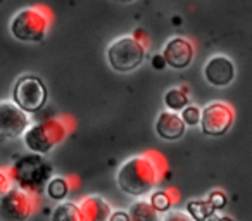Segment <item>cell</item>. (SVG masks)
Segmentation results:
<instances>
[{"label":"cell","instance_id":"obj_1","mask_svg":"<svg viewBox=\"0 0 252 221\" xmlns=\"http://www.w3.org/2000/svg\"><path fill=\"white\" fill-rule=\"evenodd\" d=\"M168 171L166 159L159 152H144L128 158L116 171V183L126 195L144 197L151 193Z\"/></svg>","mask_w":252,"mask_h":221},{"label":"cell","instance_id":"obj_2","mask_svg":"<svg viewBox=\"0 0 252 221\" xmlns=\"http://www.w3.org/2000/svg\"><path fill=\"white\" fill-rule=\"evenodd\" d=\"M73 130L74 120L67 116H52L30 125L23 133V142L30 152L45 156L63 144Z\"/></svg>","mask_w":252,"mask_h":221},{"label":"cell","instance_id":"obj_3","mask_svg":"<svg viewBox=\"0 0 252 221\" xmlns=\"http://www.w3.org/2000/svg\"><path fill=\"white\" fill-rule=\"evenodd\" d=\"M7 171L16 187L40 197L50 176H54V166L45 156L30 152L19 156L11 168H7Z\"/></svg>","mask_w":252,"mask_h":221},{"label":"cell","instance_id":"obj_4","mask_svg":"<svg viewBox=\"0 0 252 221\" xmlns=\"http://www.w3.org/2000/svg\"><path fill=\"white\" fill-rule=\"evenodd\" d=\"M52 12L45 5L23 7L12 16L9 23L11 35L25 43H40L45 40L52 26Z\"/></svg>","mask_w":252,"mask_h":221},{"label":"cell","instance_id":"obj_5","mask_svg":"<svg viewBox=\"0 0 252 221\" xmlns=\"http://www.w3.org/2000/svg\"><path fill=\"white\" fill-rule=\"evenodd\" d=\"M147 47L142 45L133 35H125L112 40L107 47V63L118 73H131L144 64Z\"/></svg>","mask_w":252,"mask_h":221},{"label":"cell","instance_id":"obj_6","mask_svg":"<svg viewBox=\"0 0 252 221\" xmlns=\"http://www.w3.org/2000/svg\"><path fill=\"white\" fill-rule=\"evenodd\" d=\"M38 209V195L12 185L0 199V218L5 221H26Z\"/></svg>","mask_w":252,"mask_h":221},{"label":"cell","instance_id":"obj_7","mask_svg":"<svg viewBox=\"0 0 252 221\" xmlns=\"http://www.w3.org/2000/svg\"><path fill=\"white\" fill-rule=\"evenodd\" d=\"M47 87L38 76H21L14 83L12 102L21 107L25 113H38L47 104Z\"/></svg>","mask_w":252,"mask_h":221},{"label":"cell","instance_id":"obj_8","mask_svg":"<svg viewBox=\"0 0 252 221\" xmlns=\"http://www.w3.org/2000/svg\"><path fill=\"white\" fill-rule=\"evenodd\" d=\"M235 121V109L228 102H211L200 109L199 126L207 137H223L230 131Z\"/></svg>","mask_w":252,"mask_h":221},{"label":"cell","instance_id":"obj_9","mask_svg":"<svg viewBox=\"0 0 252 221\" xmlns=\"http://www.w3.org/2000/svg\"><path fill=\"white\" fill-rule=\"evenodd\" d=\"M32 118L12 100H0V142L23 137Z\"/></svg>","mask_w":252,"mask_h":221},{"label":"cell","instance_id":"obj_10","mask_svg":"<svg viewBox=\"0 0 252 221\" xmlns=\"http://www.w3.org/2000/svg\"><path fill=\"white\" fill-rule=\"evenodd\" d=\"M161 56L166 66L173 69H185L192 64L195 56V45L187 36H171L169 40H166Z\"/></svg>","mask_w":252,"mask_h":221},{"label":"cell","instance_id":"obj_11","mask_svg":"<svg viewBox=\"0 0 252 221\" xmlns=\"http://www.w3.org/2000/svg\"><path fill=\"white\" fill-rule=\"evenodd\" d=\"M235 64L228 56L223 54H216V56L209 57L204 66V78L209 85L216 88H224L228 85H231V81L235 80Z\"/></svg>","mask_w":252,"mask_h":221},{"label":"cell","instance_id":"obj_12","mask_svg":"<svg viewBox=\"0 0 252 221\" xmlns=\"http://www.w3.org/2000/svg\"><path fill=\"white\" fill-rule=\"evenodd\" d=\"M187 125L183 123L180 113H173V111H162L159 113V116L156 118V133L162 140H180L185 135Z\"/></svg>","mask_w":252,"mask_h":221},{"label":"cell","instance_id":"obj_13","mask_svg":"<svg viewBox=\"0 0 252 221\" xmlns=\"http://www.w3.org/2000/svg\"><path fill=\"white\" fill-rule=\"evenodd\" d=\"M81 221H107L112 213V206L102 195H87L78 202Z\"/></svg>","mask_w":252,"mask_h":221},{"label":"cell","instance_id":"obj_14","mask_svg":"<svg viewBox=\"0 0 252 221\" xmlns=\"http://www.w3.org/2000/svg\"><path fill=\"white\" fill-rule=\"evenodd\" d=\"M128 218L130 221H159L161 220V213L154 209L149 199L144 197H138L137 200L131 202V206L128 207Z\"/></svg>","mask_w":252,"mask_h":221},{"label":"cell","instance_id":"obj_15","mask_svg":"<svg viewBox=\"0 0 252 221\" xmlns=\"http://www.w3.org/2000/svg\"><path fill=\"white\" fill-rule=\"evenodd\" d=\"M43 192L47 193V197L52 200H64L71 192V180L66 178V176H50V180L47 182L45 190Z\"/></svg>","mask_w":252,"mask_h":221},{"label":"cell","instance_id":"obj_16","mask_svg":"<svg viewBox=\"0 0 252 221\" xmlns=\"http://www.w3.org/2000/svg\"><path fill=\"white\" fill-rule=\"evenodd\" d=\"M175 190H152L151 197H149V202L154 206V209L158 213L164 214L168 213L169 209H173V206L176 204L178 197L175 195Z\"/></svg>","mask_w":252,"mask_h":221},{"label":"cell","instance_id":"obj_17","mask_svg":"<svg viewBox=\"0 0 252 221\" xmlns=\"http://www.w3.org/2000/svg\"><path fill=\"white\" fill-rule=\"evenodd\" d=\"M190 104L189 98V90L182 87L176 88H169L164 94V105L168 111H173V113H180L183 107Z\"/></svg>","mask_w":252,"mask_h":221},{"label":"cell","instance_id":"obj_18","mask_svg":"<svg viewBox=\"0 0 252 221\" xmlns=\"http://www.w3.org/2000/svg\"><path fill=\"white\" fill-rule=\"evenodd\" d=\"M52 221H81V213L78 202L61 200L52 213Z\"/></svg>","mask_w":252,"mask_h":221},{"label":"cell","instance_id":"obj_19","mask_svg":"<svg viewBox=\"0 0 252 221\" xmlns=\"http://www.w3.org/2000/svg\"><path fill=\"white\" fill-rule=\"evenodd\" d=\"M187 213L195 221H207L214 214V209L209 202H189Z\"/></svg>","mask_w":252,"mask_h":221},{"label":"cell","instance_id":"obj_20","mask_svg":"<svg viewBox=\"0 0 252 221\" xmlns=\"http://www.w3.org/2000/svg\"><path fill=\"white\" fill-rule=\"evenodd\" d=\"M180 116H182L183 123H185L187 126H197L200 121V107L199 105L189 104L187 107H183L182 111H180Z\"/></svg>","mask_w":252,"mask_h":221},{"label":"cell","instance_id":"obj_21","mask_svg":"<svg viewBox=\"0 0 252 221\" xmlns=\"http://www.w3.org/2000/svg\"><path fill=\"white\" fill-rule=\"evenodd\" d=\"M159 221H195L190 216L187 211H180V209H169L168 213L161 214V220Z\"/></svg>","mask_w":252,"mask_h":221},{"label":"cell","instance_id":"obj_22","mask_svg":"<svg viewBox=\"0 0 252 221\" xmlns=\"http://www.w3.org/2000/svg\"><path fill=\"white\" fill-rule=\"evenodd\" d=\"M12 185H14V183H12V178H11V175H9V171L4 168H0V199L5 195V192H7Z\"/></svg>","mask_w":252,"mask_h":221},{"label":"cell","instance_id":"obj_23","mask_svg":"<svg viewBox=\"0 0 252 221\" xmlns=\"http://www.w3.org/2000/svg\"><path fill=\"white\" fill-rule=\"evenodd\" d=\"M207 202L211 204V207H213L214 211L221 209V207L226 204V195H224L223 192H220V190H216V192L209 193V199H207Z\"/></svg>","mask_w":252,"mask_h":221},{"label":"cell","instance_id":"obj_24","mask_svg":"<svg viewBox=\"0 0 252 221\" xmlns=\"http://www.w3.org/2000/svg\"><path fill=\"white\" fill-rule=\"evenodd\" d=\"M131 35H133L135 38L142 43V45H145L149 49V45H151V36L147 35V32H145L144 28H137L135 30V33H131Z\"/></svg>","mask_w":252,"mask_h":221},{"label":"cell","instance_id":"obj_25","mask_svg":"<svg viewBox=\"0 0 252 221\" xmlns=\"http://www.w3.org/2000/svg\"><path fill=\"white\" fill-rule=\"evenodd\" d=\"M107 221H130V218H128V213L123 209H112L111 216H109Z\"/></svg>","mask_w":252,"mask_h":221},{"label":"cell","instance_id":"obj_26","mask_svg":"<svg viewBox=\"0 0 252 221\" xmlns=\"http://www.w3.org/2000/svg\"><path fill=\"white\" fill-rule=\"evenodd\" d=\"M152 66H154L156 69H162V67H166V63H164V59H162L161 54L152 57Z\"/></svg>","mask_w":252,"mask_h":221},{"label":"cell","instance_id":"obj_27","mask_svg":"<svg viewBox=\"0 0 252 221\" xmlns=\"http://www.w3.org/2000/svg\"><path fill=\"white\" fill-rule=\"evenodd\" d=\"M209 220H211V221H233V220H230V218H226V216L223 218V216H214V214L209 218Z\"/></svg>","mask_w":252,"mask_h":221},{"label":"cell","instance_id":"obj_28","mask_svg":"<svg viewBox=\"0 0 252 221\" xmlns=\"http://www.w3.org/2000/svg\"><path fill=\"white\" fill-rule=\"evenodd\" d=\"M116 2H121V4H131L135 0H116Z\"/></svg>","mask_w":252,"mask_h":221}]
</instances>
